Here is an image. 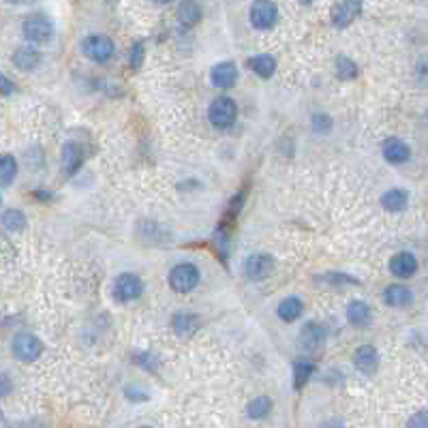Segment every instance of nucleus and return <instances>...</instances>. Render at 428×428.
<instances>
[{
	"label": "nucleus",
	"instance_id": "28",
	"mask_svg": "<svg viewBox=\"0 0 428 428\" xmlns=\"http://www.w3.org/2000/svg\"><path fill=\"white\" fill-rule=\"evenodd\" d=\"M270 411H272V400L268 396H259V398L251 400L246 407V413L251 420H263Z\"/></svg>",
	"mask_w": 428,
	"mask_h": 428
},
{
	"label": "nucleus",
	"instance_id": "3",
	"mask_svg": "<svg viewBox=\"0 0 428 428\" xmlns=\"http://www.w3.org/2000/svg\"><path fill=\"white\" fill-rule=\"evenodd\" d=\"M236 116H238V107H236L234 99H230V97L214 99L210 105V112H208L210 122L217 129H230L236 122Z\"/></svg>",
	"mask_w": 428,
	"mask_h": 428
},
{
	"label": "nucleus",
	"instance_id": "18",
	"mask_svg": "<svg viewBox=\"0 0 428 428\" xmlns=\"http://www.w3.org/2000/svg\"><path fill=\"white\" fill-rule=\"evenodd\" d=\"M411 300H413V294L409 287H405V285H390V287L384 292V302L394 309H403V307L411 304Z\"/></svg>",
	"mask_w": 428,
	"mask_h": 428
},
{
	"label": "nucleus",
	"instance_id": "8",
	"mask_svg": "<svg viewBox=\"0 0 428 428\" xmlns=\"http://www.w3.org/2000/svg\"><path fill=\"white\" fill-rule=\"evenodd\" d=\"M274 266H276V261H274L272 255H268V253H255V255H251V257L246 259V263H244V274H246L251 280H263V278H268V276L272 274Z\"/></svg>",
	"mask_w": 428,
	"mask_h": 428
},
{
	"label": "nucleus",
	"instance_id": "12",
	"mask_svg": "<svg viewBox=\"0 0 428 428\" xmlns=\"http://www.w3.org/2000/svg\"><path fill=\"white\" fill-rule=\"evenodd\" d=\"M210 80L217 88H232L238 80V69L234 62H219L212 69Z\"/></svg>",
	"mask_w": 428,
	"mask_h": 428
},
{
	"label": "nucleus",
	"instance_id": "19",
	"mask_svg": "<svg viewBox=\"0 0 428 428\" xmlns=\"http://www.w3.org/2000/svg\"><path fill=\"white\" fill-rule=\"evenodd\" d=\"M302 311H304L302 300H300V298H294V296L285 298V300L278 304V309H276L278 317H280L285 323H292V321H296V319L302 315Z\"/></svg>",
	"mask_w": 428,
	"mask_h": 428
},
{
	"label": "nucleus",
	"instance_id": "16",
	"mask_svg": "<svg viewBox=\"0 0 428 428\" xmlns=\"http://www.w3.org/2000/svg\"><path fill=\"white\" fill-rule=\"evenodd\" d=\"M390 270L398 278H409L417 270V259L411 253H398L390 259Z\"/></svg>",
	"mask_w": 428,
	"mask_h": 428
},
{
	"label": "nucleus",
	"instance_id": "32",
	"mask_svg": "<svg viewBox=\"0 0 428 428\" xmlns=\"http://www.w3.org/2000/svg\"><path fill=\"white\" fill-rule=\"evenodd\" d=\"M141 58H144V45L137 43V45H133V52H131V64H133V66H139V64H141Z\"/></svg>",
	"mask_w": 428,
	"mask_h": 428
},
{
	"label": "nucleus",
	"instance_id": "29",
	"mask_svg": "<svg viewBox=\"0 0 428 428\" xmlns=\"http://www.w3.org/2000/svg\"><path fill=\"white\" fill-rule=\"evenodd\" d=\"M311 126H313L315 133L323 135V133H328V131L332 129V120H330V116H326V114H315L313 120H311Z\"/></svg>",
	"mask_w": 428,
	"mask_h": 428
},
{
	"label": "nucleus",
	"instance_id": "11",
	"mask_svg": "<svg viewBox=\"0 0 428 428\" xmlns=\"http://www.w3.org/2000/svg\"><path fill=\"white\" fill-rule=\"evenodd\" d=\"M381 150H384L386 161L392 163V165H400V163L409 161V157H411L409 146L405 144L403 139H398V137H390V139H386V141H384V146H381Z\"/></svg>",
	"mask_w": 428,
	"mask_h": 428
},
{
	"label": "nucleus",
	"instance_id": "35",
	"mask_svg": "<svg viewBox=\"0 0 428 428\" xmlns=\"http://www.w3.org/2000/svg\"><path fill=\"white\" fill-rule=\"evenodd\" d=\"M321 428H345V424H343L340 420H330V422H326Z\"/></svg>",
	"mask_w": 428,
	"mask_h": 428
},
{
	"label": "nucleus",
	"instance_id": "13",
	"mask_svg": "<svg viewBox=\"0 0 428 428\" xmlns=\"http://www.w3.org/2000/svg\"><path fill=\"white\" fill-rule=\"evenodd\" d=\"M84 163V150L76 141H66L62 146V167L66 174H76Z\"/></svg>",
	"mask_w": 428,
	"mask_h": 428
},
{
	"label": "nucleus",
	"instance_id": "39",
	"mask_svg": "<svg viewBox=\"0 0 428 428\" xmlns=\"http://www.w3.org/2000/svg\"><path fill=\"white\" fill-rule=\"evenodd\" d=\"M141 428H148V426H141Z\"/></svg>",
	"mask_w": 428,
	"mask_h": 428
},
{
	"label": "nucleus",
	"instance_id": "25",
	"mask_svg": "<svg viewBox=\"0 0 428 428\" xmlns=\"http://www.w3.org/2000/svg\"><path fill=\"white\" fill-rule=\"evenodd\" d=\"M381 203L386 210L390 212H400L407 208V193L400 191V189H390L384 197H381Z\"/></svg>",
	"mask_w": 428,
	"mask_h": 428
},
{
	"label": "nucleus",
	"instance_id": "5",
	"mask_svg": "<svg viewBox=\"0 0 428 428\" xmlns=\"http://www.w3.org/2000/svg\"><path fill=\"white\" fill-rule=\"evenodd\" d=\"M278 20V9L272 0H255L251 7V24L257 30H270Z\"/></svg>",
	"mask_w": 428,
	"mask_h": 428
},
{
	"label": "nucleus",
	"instance_id": "36",
	"mask_svg": "<svg viewBox=\"0 0 428 428\" xmlns=\"http://www.w3.org/2000/svg\"><path fill=\"white\" fill-rule=\"evenodd\" d=\"M7 3H13V5H26V3H32V0H7Z\"/></svg>",
	"mask_w": 428,
	"mask_h": 428
},
{
	"label": "nucleus",
	"instance_id": "21",
	"mask_svg": "<svg viewBox=\"0 0 428 428\" xmlns=\"http://www.w3.org/2000/svg\"><path fill=\"white\" fill-rule=\"evenodd\" d=\"M39 60H41V54L35 47H30V45H24V47L16 49V54H13V64L18 69H22V71L35 69L39 64Z\"/></svg>",
	"mask_w": 428,
	"mask_h": 428
},
{
	"label": "nucleus",
	"instance_id": "9",
	"mask_svg": "<svg viewBox=\"0 0 428 428\" xmlns=\"http://www.w3.org/2000/svg\"><path fill=\"white\" fill-rule=\"evenodd\" d=\"M362 11V0H338L332 9V24L336 28L349 26Z\"/></svg>",
	"mask_w": 428,
	"mask_h": 428
},
{
	"label": "nucleus",
	"instance_id": "22",
	"mask_svg": "<svg viewBox=\"0 0 428 428\" xmlns=\"http://www.w3.org/2000/svg\"><path fill=\"white\" fill-rule=\"evenodd\" d=\"M199 20H201V7L195 3V0H184V3L178 7V22H180L184 28H191V26H195Z\"/></svg>",
	"mask_w": 428,
	"mask_h": 428
},
{
	"label": "nucleus",
	"instance_id": "4",
	"mask_svg": "<svg viewBox=\"0 0 428 428\" xmlns=\"http://www.w3.org/2000/svg\"><path fill=\"white\" fill-rule=\"evenodd\" d=\"M11 349H13V355L22 362H35L39 355L43 353V343L35 336V334H28V332H22L13 338L11 343Z\"/></svg>",
	"mask_w": 428,
	"mask_h": 428
},
{
	"label": "nucleus",
	"instance_id": "26",
	"mask_svg": "<svg viewBox=\"0 0 428 428\" xmlns=\"http://www.w3.org/2000/svg\"><path fill=\"white\" fill-rule=\"evenodd\" d=\"M313 371H315V364L311 360H298L294 364V386H296V390H302L307 386Z\"/></svg>",
	"mask_w": 428,
	"mask_h": 428
},
{
	"label": "nucleus",
	"instance_id": "31",
	"mask_svg": "<svg viewBox=\"0 0 428 428\" xmlns=\"http://www.w3.org/2000/svg\"><path fill=\"white\" fill-rule=\"evenodd\" d=\"M13 93H16V86L11 84V80L0 73V95L7 97V95H13Z\"/></svg>",
	"mask_w": 428,
	"mask_h": 428
},
{
	"label": "nucleus",
	"instance_id": "34",
	"mask_svg": "<svg viewBox=\"0 0 428 428\" xmlns=\"http://www.w3.org/2000/svg\"><path fill=\"white\" fill-rule=\"evenodd\" d=\"M11 392V381L7 375H0V396H7Z\"/></svg>",
	"mask_w": 428,
	"mask_h": 428
},
{
	"label": "nucleus",
	"instance_id": "1",
	"mask_svg": "<svg viewBox=\"0 0 428 428\" xmlns=\"http://www.w3.org/2000/svg\"><path fill=\"white\" fill-rule=\"evenodd\" d=\"M199 270L195 263H178L170 272V287L178 294H189L199 285Z\"/></svg>",
	"mask_w": 428,
	"mask_h": 428
},
{
	"label": "nucleus",
	"instance_id": "33",
	"mask_svg": "<svg viewBox=\"0 0 428 428\" xmlns=\"http://www.w3.org/2000/svg\"><path fill=\"white\" fill-rule=\"evenodd\" d=\"M124 394H126L131 400H146V398H148V394H146V392H141V390H139V392H135V388H131V386L124 390Z\"/></svg>",
	"mask_w": 428,
	"mask_h": 428
},
{
	"label": "nucleus",
	"instance_id": "27",
	"mask_svg": "<svg viewBox=\"0 0 428 428\" xmlns=\"http://www.w3.org/2000/svg\"><path fill=\"white\" fill-rule=\"evenodd\" d=\"M358 64H355L351 58H347V56H338L336 58V76L340 78V80H345V82H349V80H355L358 78Z\"/></svg>",
	"mask_w": 428,
	"mask_h": 428
},
{
	"label": "nucleus",
	"instance_id": "30",
	"mask_svg": "<svg viewBox=\"0 0 428 428\" xmlns=\"http://www.w3.org/2000/svg\"><path fill=\"white\" fill-rule=\"evenodd\" d=\"M407 426H409V428H426V426H428L426 411H417V413H413V417L409 420Z\"/></svg>",
	"mask_w": 428,
	"mask_h": 428
},
{
	"label": "nucleus",
	"instance_id": "6",
	"mask_svg": "<svg viewBox=\"0 0 428 428\" xmlns=\"http://www.w3.org/2000/svg\"><path fill=\"white\" fill-rule=\"evenodd\" d=\"M22 30H24L26 41L37 43V45L47 43V41L52 39V35H54L52 22H49L47 18H43V16H32V18H28V20L24 22Z\"/></svg>",
	"mask_w": 428,
	"mask_h": 428
},
{
	"label": "nucleus",
	"instance_id": "15",
	"mask_svg": "<svg viewBox=\"0 0 428 428\" xmlns=\"http://www.w3.org/2000/svg\"><path fill=\"white\" fill-rule=\"evenodd\" d=\"M347 319L353 328H367L373 319V311L367 302L362 300H353L347 307Z\"/></svg>",
	"mask_w": 428,
	"mask_h": 428
},
{
	"label": "nucleus",
	"instance_id": "24",
	"mask_svg": "<svg viewBox=\"0 0 428 428\" xmlns=\"http://www.w3.org/2000/svg\"><path fill=\"white\" fill-rule=\"evenodd\" d=\"M18 176V161L11 155H0V186H9Z\"/></svg>",
	"mask_w": 428,
	"mask_h": 428
},
{
	"label": "nucleus",
	"instance_id": "17",
	"mask_svg": "<svg viewBox=\"0 0 428 428\" xmlns=\"http://www.w3.org/2000/svg\"><path fill=\"white\" fill-rule=\"evenodd\" d=\"M172 328L180 338H189L197 332L199 328V317L193 313H176L172 317Z\"/></svg>",
	"mask_w": 428,
	"mask_h": 428
},
{
	"label": "nucleus",
	"instance_id": "20",
	"mask_svg": "<svg viewBox=\"0 0 428 428\" xmlns=\"http://www.w3.org/2000/svg\"><path fill=\"white\" fill-rule=\"evenodd\" d=\"M249 66L255 71L259 78L270 80L274 76V71H276V60L270 54H259V56H253L249 60Z\"/></svg>",
	"mask_w": 428,
	"mask_h": 428
},
{
	"label": "nucleus",
	"instance_id": "23",
	"mask_svg": "<svg viewBox=\"0 0 428 428\" xmlns=\"http://www.w3.org/2000/svg\"><path fill=\"white\" fill-rule=\"evenodd\" d=\"M0 223H3V227L7 232L18 234V232H22L26 227V217H24V212H20L16 208H9V210H5L3 214H0Z\"/></svg>",
	"mask_w": 428,
	"mask_h": 428
},
{
	"label": "nucleus",
	"instance_id": "7",
	"mask_svg": "<svg viewBox=\"0 0 428 428\" xmlns=\"http://www.w3.org/2000/svg\"><path fill=\"white\" fill-rule=\"evenodd\" d=\"M84 54L95 62H107L114 56V41L105 35H93L84 39Z\"/></svg>",
	"mask_w": 428,
	"mask_h": 428
},
{
	"label": "nucleus",
	"instance_id": "14",
	"mask_svg": "<svg viewBox=\"0 0 428 428\" xmlns=\"http://www.w3.org/2000/svg\"><path fill=\"white\" fill-rule=\"evenodd\" d=\"M326 340V328L319 323H307L300 332V347L304 351H315L317 347H321Z\"/></svg>",
	"mask_w": 428,
	"mask_h": 428
},
{
	"label": "nucleus",
	"instance_id": "38",
	"mask_svg": "<svg viewBox=\"0 0 428 428\" xmlns=\"http://www.w3.org/2000/svg\"><path fill=\"white\" fill-rule=\"evenodd\" d=\"M302 3H304V5H309V3H313V0H302Z\"/></svg>",
	"mask_w": 428,
	"mask_h": 428
},
{
	"label": "nucleus",
	"instance_id": "37",
	"mask_svg": "<svg viewBox=\"0 0 428 428\" xmlns=\"http://www.w3.org/2000/svg\"><path fill=\"white\" fill-rule=\"evenodd\" d=\"M155 3H159V5H167V3H174V0H155Z\"/></svg>",
	"mask_w": 428,
	"mask_h": 428
},
{
	"label": "nucleus",
	"instance_id": "10",
	"mask_svg": "<svg viewBox=\"0 0 428 428\" xmlns=\"http://www.w3.org/2000/svg\"><path fill=\"white\" fill-rule=\"evenodd\" d=\"M353 364L360 373L364 375H373L379 367V355H377V349L373 345H362L355 349L353 353Z\"/></svg>",
	"mask_w": 428,
	"mask_h": 428
},
{
	"label": "nucleus",
	"instance_id": "2",
	"mask_svg": "<svg viewBox=\"0 0 428 428\" xmlns=\"http://www.w3.org/2000/svg\"><path fill=\"white\" fill-rule=\"evenodd\" d=\"M144 292V283L137 274H131V272H124L120 276H116L114 280V290H112V296L116 302H131V300H137Z\"/></svg>",
	"mask_w": 428,
	"mask_h": 428
}]
</instances>
